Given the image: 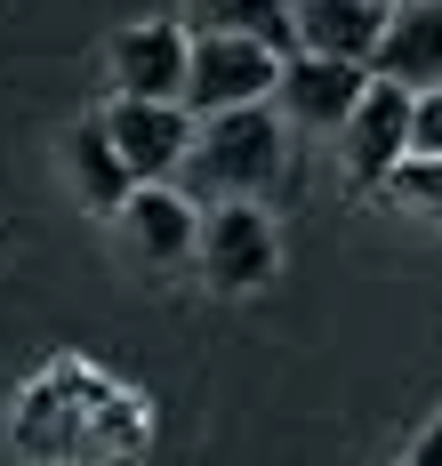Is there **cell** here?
<instances>
[{"mask_svg":"<svg viewBox=\"0 0 442 466\" xmlns=\"http://www.w3.org/2000/svg\"><path fill=\"white\" fill-rule=\"evenodd\" d=\"M370 73L394 81V89H435L442 81V0H402L378 25V48H370Z\"/></svg>","mask_w":442,"mask_h":466,"instance_id":"52a82bcc","label":"cell"},{"mask_svg":"<svg viewBox=\"0 0 442 466\" xmlns=\"http://www.w3.org/2000/svg\"><path fill=\"white\" fill-rule=\"evenodd\" d=\"M378 8H402V0H378Z\"/></svg>","mask_w":442,"mask_h":466,"instance_id":"2e32d148","label":"cell"},{"mask_svg":"<svg viewBox=\"0 0 442 466\" xmlns=\"http://www.w3.org/2000/svg\"><path fill=\"white\" fill-rule=\"evenodd\" d=\"M297 0H186V33H249V41L297 48V25H290Z\"/></svg>","mask_w":442,"mask_h":466,"instance_id":"8fae6325","label":"cell"},{"mask_svg":"<svg viewBox=\"0 0 442 466\" xmlns=\"http://www.w3.org/2000/svg\"><path fill=\"white\" fill-rule=\"evenodd\" d=\"M177 186L194 201H274V193H290V121L274 105L201 113L194 145L177 161Z\"/></svg>","mask_w":442,"mask_h":466,"instance_id":"6da1fadb","label":"cell"},{"mask_svg":"<svg viewBox=\"0 0 442 466\" xmlns=\"http://www.w3.org/2000/svg\"><path fill=\"white\" fill-rule=\"evenodd\" d=\"M387 201H402V209H427V218H442V153H402L387 169Z\"/></svg>","mask_w":442,"mask_h":466,"instance_id":"4fadbf2b","label":"cell"},{"mask_svg":"<svg viewBox=\"0 0 442 466\" xmlns=\"http://www.w3.org/2000/svg\"><path fill=\"white\" fill-rule=\"evenodd\" d=\"M97 121L121 153V169H129V186H169L186 145H194V113L177 96H113Z\"/></svg>","mask_w":442,"mask_h":466,"instance_id":"277c9868","label":"cell"},{"mask_svg":"<svg viewBox=\"0 0 442 466\" xmlns=\"http://www.w3.org/2000/svg\"><path fill=\"white\" fill-rule=\"evenodd\" d=\"M121 226H129V249H137L146 266H177V258H194L201 201L177 186V177H169V186H129V201H121Z\"/></svg>","mask_w":442,"mask_h":466,"instance_id":"9c48e42d","label":"cell"},{"mask_svg":"<svg viewBox=\"0 0 442 466\" xmlns=\"http://www.w3.org/2000/svg\"><path fill=\"white\" fill-rule=\"evenodd\" d=\"M290 25H297V48L306 56H338V65H362L370 73V48H378L387 8L378 0H297Z\"/></svg>","mask_w":442,"mask_h":466,"instance_id":"30bf717a","label":"cell"},{"mask_svg":"<svg viewBox=\"0 0 442 466\" xmlns=\"http://www.w3.org/2000/svg\"><path fill=\"white\" fill-rule=\"evenodd\" d=\"M274 81H282V48L249 41V33H194L186 48V113H234V105H274Z\"/></svg>","mask_w":442,"mask_h":466,"instance_id":"7a4b0ae2","label":"cell"},{"mask_svg":"<svg viewBox=\"0 0 442 466\" xmlns=\"http://www.w3.org/2000/svg\"><path fill=\"white\" fill-rule=\"evenodd\" d=\"M186 25H121L113 33V89L121 96H186Z\"/></svg>","mask_w":442,"mask_h":466,"instance_id":"ba28073f","label":"cell"},{"mask_svg":"<svg viewBox=\"0 0 442 466\" xmlns=\"http://www.w3.org/2000/svg\"><path fill=\"white\" fill-rule=\"evenodd\" d=\"M402 466H442V419L427 426V434H418V442H410V459Z\"/></svg>","mask_w":442,"mask_h":466,"instance_id":"9a60e30c","label":"cell"},{"mask_svg":"<svg viewBox=\"0 0 442 466\" xmlns=\"http://www.w3.org/2000/svg\"><path fill=\"white\" fill-rule=\"evenodd\" d=\"M410 153H442V81L410 96Z\"/></svg>","mask_w":442,"mask_h":466,"instance_id":"5bb4252c","label":"cell"},{"mask_svg":"<svg viewBox=\"0 0 442 466\" xmlns=\"http://www.w3.org/2000/svg\"><path fill=\"white\" fill-rule=\"evenodd\" d=\"M338 137H346V177H354V193H378L387 169L410 153V89H394V81L370 73Z\"/></svg>","mask_w":442,"mask_h":466,"instance_id":"5b68a950","label":"cell"},{"mask_svg":"<svg viewBox=\"0 0 442 466\" xmlns=\"http://www.w3.org/2000/svg\"><path fill=\"white\" fill-rule=\"evenodd\" d=\"M73 186H81V201H89L97 218H113V209L129 201V169H121V153H113V137H105L97 113L73 129Z\"/></svg>","mask_w":442,"mask_h":466,"instance_id":"7c38bea8","label":"cell"},{"mask_svg":"<svg viewBox=\"0 0 442 466\" xmlns=\"http://www.w3.org/2000/svg\"><path fill=\"white\" fill-rule=\"evenodd\" d=\"M194 258L209 289H266L274 266H282V241H274V218L266 201H209L194 233Z\"/></svg>","mask_w":442,"mask_h":466,"instance_id":"3957f363","label":"cell"},{"mask_svg":"<svg viewBox=\"0 0 442 466\" xmlns=\"http://www.w3.org/2000/svg\"><path fill=\"white\" fill-rule=\"evenodd\" d=\"M362 65H338V56H306L290 48L282 56V81H274V113L290 121V129H346V113H354V96H362Z\"/></svg>","mask_w":442,"mask_h":466,"instance_id":"8992f818","label":"cell"}]
</instances>
